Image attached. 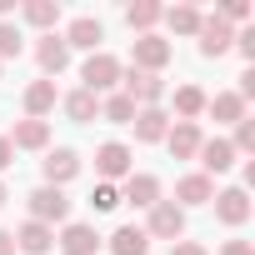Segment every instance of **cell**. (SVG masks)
Listing matches in <instances>:
<instances>
[{
    "label": "cell",
    "instance_id": "1",
    "mask_svg": "<svg viewBox=\"0 0 255 255\" xmlns=\"http://www.w3.org/2000/svg\"><path fill=\"white\" fill-rule=\"evenodd\" d=\"M80 90H90V95H105V90H115L120 85V60L115 55H105V50H95V55H85V65H80Z\"/></svg>",
    "mask_w": 255,
    "mask_h": 255
},
{
    "label": "cell",
    "instance_id": "2",
    "mask_svg": "<svg viewBox=\"0 0 255 255\" xmlns=\"http://www.w3.org/2000/svg\"><path fill=\"white\" fill-rule=\"evenodd\" d=\"M140 230H145L150 240H170V245H175V240L185 235V210H180L175 200H155V205H150V220H145Z\"/></svg>",
    "mask_w": 255,
    "mask_h": 255
},
{
    "label": "cell",
    "instance_id": "3",
    "mask_svg": "<svg viewBox=\"0 0 255 255\" xmlns=\"http://www.w3.org/2000/svg\"><path fill=\"white\" fill-rule=\"evenodd\" d=\"M130 55H135V70H145V75H160V70L170 65L175 45H170V40H160V35H135Z\"/></svg>",
    "mask_w": 255,
    "mask_h": 255
},
{
    "label": "cell",
    "instance_id": "4",
    "mask_svg": "<svg viewBox=\"0 0 255 255\" xmlns=\"http://www.w3.org/2000/svg\"><path fill=\"white\" fill-rule=\"evenodd\" d=\"M70 215V200H65V190H55V185H40V190H30V220H40V225H60Z\"/></svg>",
    "mask_w": 255,
    "mask_h": 255
},
{
    "label": "cell",
    "instance_id": "5",
    "mask_svg": "<svg viewBox=\"0 0 255 255\" xmlns=\"http://www.w3.org/2000/svg\"><path fill=\"white\" fill-rule=\"evenodd\" d=\"M120 80H125V95L135 100V110H150V105H160V100H165V80H160V75H145V70H120Z\"/></svg>",
    "mask_w": 255,
    "mask_h": 255
},
{
    "label": "cell",
    "instance_id": "6",
    "mask_svg": "<svg viewBox=\"0 0 255 255\" xmlns=\"http://www.w3.org/2000/svg\"><path fill=\"white\" fill-rule=\"evenodd\" d=\"M95 170H100V180H105V185L125 180V175H130V145H120V140H105V145L95 150Z\"/></svg>",
    "mask_w": 255,
    "mask_h": 255
},
{
    "label": "cell",
    "instance_id": "7",
    "mask_svg": "<svg viewBox=\"0 0 255 255\" xmlns=\"http://www.w3.org/2000/svg\"><path fill=\"white\" fill-rule=\"evenodd\" d=\"M195 35H200V55H210V60L235 45V30H230L220 15H200V30H195Z\"/></svg>",
    "mask_w": 255,
    "mask_h": 255
},
{
    "label": "cell",
    "instance_id": "8",
    "mask_svg": "<svg viewBox=\"0 0 255 255\" xmlns=\"http://www.w3.org/2000/svg\"><path fill=\"white\" fill-rule=\"evenodd\" d=\"M40 170H45V185H55V190H65V185H70V180L80 175V155L60 145V150H50V155L40 160Z\"/></svg>",
    "mask_w": 255,
    "mask_h": 255
},
{
    "label": "cell",
    "instance_id": "9",
    "mask_svg": "<svg viewBox=\"0 0 255 255\" xmlns=\"http://www.w3.org/2000/svg\"><path fill=\"white\" fill-rule=\"evenodd\" d=\"M60 40H65L70 50H90V55H95V50H100V40H105V25H100L95 15H75V20H70V30H65Z\"/></svg>",
    "mask_w": 255,
    "mask_h": 255
},
{
    "label": "cell",
    "instance_id": "10",
    "mask_svg": "<svg viewBox=\"0 0 255 255\" xmlns=\"http://www.w3.org/2000/svg\"><path fill=\"white\" fill-rule=\"evenodd\" d=\"M200 140H205V135H200V125H195V120H175L170 130H165V145H170L175 160H195Z\"/></svg>",
    "mask_w": 255,
    "mask_h": 255
},
{
    "label": "cell",
    "instance_id": "11",
    "mask_svg": "<svg viewBox=\"0 0 255 255\" xmlns=\"http://www.w3.org/2000/svg\"><path fill=\"white\" fill-rule=\"evenodd\" d=\"M195 155H200V165H205L200 175H220V170H230V165H235V145H230L225 135L200 140V150H195Z\"/></svg>",
    "mask_w": 255,
    "mask_h": 255
},
{
    "label": "cell",
    "instance_id": "12",
    "mask_svg": "<svg viewBox=\"0 0 255 255\" xmlns=\"http://www.w3.org/2000/svg\"><path fill=\"white\" fill-rule=\"evenodd\" d=\"M35 60H40V70H45V80L50 75H60L65 65H70V45L50 30V35H40V45H35Z\"/></svg>",
    "mask_w": 255,
    "mask_h": 255
},
{
    "label": "cell",
    "instance_id": "13",
    "mask_svg": "<svg viewBox=\"0 0 255 255\" xmlns=\"http://www.w3.org/2000/svg\"><path fill=\"white\" fill-rule=\"evenodd\" d=\"M120 200H130L135 210H150V205L160 200V180H155V175H135V170H130V175H125Z\"/></svg>",
    "mask_w": 255,
    "mask_h": 255
},
{
    "label": "cell",
    "instance_id": "14",
    "mask_svg": "<svg viewBox=\"0 0 255 255\" xmlns=\"http://www.w3.org/2000/svg\"><path fill=\"white\" fill-rule=\"evenodd\" d=\"M175 200H180V210H185V205H205V200H215V180L200 175V170H195V175H180V180H175Z\"/></svg>",
    "mask_w": 255,
    "mask_h": 255
},
{
    "label": "cell",
    "instance_id": "15",
    "mask_svg": "<svg viewBox=\"0 0 255 255\" xmlns=\"http://www.w3.org/2000/svg\"><path fill=\"white\" fill-rule=\"evenodd\" d=\"M215 215H220L225 225H245V220H250V195H245L240 185L220 190V195H215Z\"/></svg>",
    "mask_w": 255,
    "mask_h": 255
},
{
    "label": "cell",
    "instance_id": "16",
    "mask_svg": "<svg viewBox=\"0 0 255 255\" xmlns=\"http://www.w3.org/2000/svg\"><path fill=\"white\" fill-rule=\"evenodd\" d=\"M60 250H65V255H95V250H100V235H95V225H85V220L65 225V230H60Z\"/></svg>",
    "mask_w": 255,
    "mask_h": 255
},
{
    "label": "cell",
    "instance_id": "17",
    "mask_svg": "<svg viewBox=\"0 0 255 255\" xmlns=\"http://www.w3.org/2000/svg\"><path fill=\"white\" fill-rule=\"evenodd\" d=\"M135 140H145V145H155V140H165V130H170V115L160 110V105H150V110H135Z\"/></svg>",
    "mask_w": 255,
    "mask_h": 255
},
{
    "label": "cell",
    "instance_id": "18",
    "mask_svg": "<svg viewBox=\"0 0 255 255\" xmlns=\"http://www.w3.org/2000/svg\"><path fill=\"white\" fill-rule=\"evenodd\" d=\"M50 245H55V230L40 225V220H25V225L15 230V250H25V255H45Z\"/></svg>",
    "mask_w": 255,
    "mask_h": 255
},
{
    "label": "cell",
    "instance_id": "19",
    "mask_svg": "<svg viewBox=\"0 0 255 255\" xmlns=\"http://www.w3.org/2000/svg\"><path fill=\"white\" fill-rule=\"evenodd\" d=\"M55 80H35V85H25V120H40V115H50L55 110Z\"/></svg>",
    "mask_w": 255,
    "mask_h": 255
},
{
    "label": "cell",
    "instance_id": "20",
    "mask_svg": "<svg viewBox=\"0 0 255 255\" xmlns=\"http://www.w3.org/2000/svg\"><path fill=\"white\" fill-rule=\"evenodd\" d=\"M10 145H15V150H45V145H50V125H45V120H15Z\"/></svg>",
    "mask_w": 255,
    "mask_h": 255
},
{
    "label": "cell",
    "instance_id": "21",
    "mask_svg": "<svg viewBox=\"0 0 255 255\" xmlns=\"http://www.w3.org/2000/svg\"><path fill=\"white\" fill-rule=\"evenodd\" d=\"M205 110L220 120V125H235V120H245V100L235 95V90H220V95H205Z\"/></svg>",
    "mask_w": 255,
    "mask_h": 255
},
{
    "label": "cell",
    "instance_id": "22",
    "mask_svg": "<svg viewBox=\"0 0 255 255\" xmlns=\"http://www.w3.org/2000/svg\"><path fill=\"white\" fill-rule=\"evenodd\" d=\"M145 250H150V235L140 225H120L110 235V255H145Z\"/></svg>",
    "mask_w": 255,
    "mask_h": 255
},
{
    "label": "cell",
    "instance_id": "23",
    "mask_svg": "<svg viewBox=\"0 0 255 255\" xmlns=\"http://www.w3.org/2000/svg\"><path fill=\"white\" fill-rule=\"evenodd\" d=\"M60 105H65V115H70L75 125H85V120H95V115H100V95H90V90H70Z\"/></svg>",
    "mask_w": 255,
    "mask_h": 255
},
{
    "label": "cell",
    "instance_id": "24",
    "mask_svg": "<svg viewBox=\"0 0 255 255\" xmlns=\"http://www.w3.org/2000/svg\"><path fill=\"white\" fill-rule=\"evenodd\" d=\"M100 115H105L110 125H130V120H135V100L125 95V90H115V95H100Z\"/></svg>",
    "mask_w": 255,
    "mask_h": 255
},
{
    "label": "cell",
    "instance_id": "25",
    "mask_svg": "<svg viewBox=\"0 0 255 255\" xmlns=\"http://www.w3.org/2000/svg\"><path fill=\"white\" fill-rule=\"evenodd\" d=\"M160 20H165L175 35H195V30H200V10H195V5H170V10H160Z\"/></svg>",
    "mask_w": 255,
    "mask_h": 255
},
{
    "label": "cell",
    "instance_id": "26",
    "mask_svg": "<svg viewBox=\"0 0 255 255\" xmlns=\"http://www.w3.org/2000/svg\"><path fill=\"white\" fill-rule=\"evenodd\" d=\"M155 20H160V5H155V0H135V5H125V25L140 30V35H150Z\"/></svg>",
    "mask_w": 255,
    "mask_h": 255
},
{
    "label": "cell",
    "instance_id": "27",
    "mask_svg": "<svg viewBox=\"0 0 255 255\" xmlns=\"http://www.w3.org/2000/svg\"><path fill=\"white\" fill-rule=\"evenodd\" d=\"M200 110H205V90H200V85H180V90H175V115H180V120H195Z\"/></svg>",
    "mask_w": 255,
    "mask_h": 255
},
{
    "label": "cell",
    "instance_id": "28",
    "mask_svg": "<svg viewBox=\"0 0 255 255\" xmlns=\"http://www.w3.org/2000/svg\"><path fill=\"white\" fill-rule=\"evenodd\" d=\"M20 15H25L30 25H40V30H50V25L60 20V5H55V0H30V5H25Z\"/></svg>",
    "mask_w": 255,
    "mask_h": 255
},
{
    "label": "cell",
    "instance_id": "29",
    "mask_svg": "<svg viewBox=\"0 0 255 255\" xmlns=\"http://www.w3.org/2000/svg\"><path fill=\"white\" fill-rule=\"evenodd\" d=\"M25 50V40H20V30L10 25V20H0V60H15Z\"/></svg>",
    "mask_w": 255,
    "mask_h": 255
},
{
    "label": "cell",
    "instance_id": "30",
    "mask_svg": "<svg viewBox=\"0 0 255 255\" xmlns=\"http://www.w3.org/2000/svg\"><path fill=\"white\" fill-rule=\"evenodd\" d=\"M230 145H235V155H250V150H255V120H250V115L235 120V140H230Z\"/></svg>",
    "mask_w": 255,
    "mask_h": 255
},
{
    "label": "cell",
    "instance_id": "31",
    "mask_svg": "<svg viewBox=\"0 0 255 255\" xmlns=\"http://www.w3.org/2000/svg\"><path fill=\"white\" fill-rule=\"evenodd\" d=\"M90 205H95V210H100V215H105V210H115V205H120V190H115V185H105V180H100V185H95V190H90Z\"/></svg>",
    "mask_w": 255,
    "mask_h": 255
},
{
    "label": "cell",
    "instance_id": "32",
    "mask_svg": "<svg viewBox=\"0 0 255 255\" xmlns=\"http://www.w3.org/2000/svg\"><path fill=\"white\" fill-rule=\"evenodd\" d=\"M170 255H210V250H205L200 240H175V245H170Z\"/></svg>",
    "mask_w": 255,
    "mask_h": 255
},
{
    "label": "cell",
    "instance_id": "33",
    "mask_svg": "<svg viewBox=\"0 0 255 255\" xmlns=\"http://www.w3.org/2000/svg\"><path fill=\"white\" fill-rule=\"evenodd\" d=\"M235 45H240V55H245V60H255V30H240V35H235Z\"/></svg>",
    "mask_w": 255,
    "mask_h": 255
},
{
    "label": "cell",
    "instance_id": "34",
    "mask_svg": "<svg viewBox=\"0 0 255 255\" xmlns=\"http://www.w3.org/2000/svg\"><path fill=\"white\" fill-rule=\"evenodd\" d=\"M220 255H255V245H250V240H225Z\"/></svg>",
    "mask_w": 255,
    "mask_h": 255
},
{
    "label": "cell",
    "instance_id": "35",
    "mask_svg": "<svg viewBox=\"0 0 255 255\" xmlns=\"http://www.w3.org/2000/svg\"><path fill=\"white\" fill-rule=\"evenodd\" d=\"M10 160H15V145H10V135H0V170H5Z\"/></svg>",
    "mask_w": 255,
    "mask_h": 255
},
{
    "label": "cell",
    "instance_id": "36",
    "mask_svg": "<svg viewBox=\"0 0 255 255\" xmlns=\"http://www.w3.org/2000/svg\"><path fill=\"white\" fill-rule=\"evenodd\" d=\"M0 255H15V235L10 230H0Z\"/></svg>",
    "mask_w": 255,
    "mask_h": 255
},
{
    "label": "cell",
    "instance_id": "37",
    "mask_svg": "<svg viewBox=\"0 0 255 255\" xmlns=\"http://www.w3.org/2000/svg\"><path fill=\"white\" fill-rule=\"evenodd\" d=\"M10 10H15V0H0V20H5V15H10Z\"/></svg>",
    "mask_w": 255,
    "mask_h": 255
},
{
    "label": "cell",
    "instance_id": "38",
    "mask_svg": "<svg viewBox=\"0 0 255 255\" xmlns=\"http://www.w3.org/2000/svg\"><path fill=\"white\" fill-rule=\"evenodd\" d=\"M5 200H10V195H5V185H0V205H5Z\"/></svg>",
    "mask_w": 255,
    "mask_h": 255
}]
</instances>
